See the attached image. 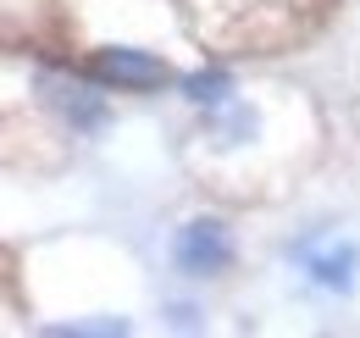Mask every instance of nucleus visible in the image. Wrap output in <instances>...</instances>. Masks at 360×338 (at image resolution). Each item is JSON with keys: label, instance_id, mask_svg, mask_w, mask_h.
Returning a JSON list of instances; mask_svg holds the SVG:
<instances>
[{"label": "nucleus", "instance_id": "obj_1", "mask_svg": "<svg viewBox=\"0 0 360 338\" xmlns=\"http://www.w3.org/2000/svg\"><path fill=\"white\" fill-rule=\"evenodd\" d=\"M183 6L194 39L238 56H271L311 39L333 11V0H183Z\"/></svg>", "mask_w": 360, "mask_h": 338}, {"label": "nucleus", "instance_id": "obj_7", "mask_svg": "<svg viewBox=\"0 0 360 338\" xmlns=\"http://www.w3.org/2000/svg\"><path fill=\"white\" fill-rule=\"evenodd\" d=\"M250 133H255V111H227V117H217V139L222 144H238Z\"/></svg>", "mask_w": 360, "mask_h": 338}, {"label": "nucleus", "instance_id": "obj_2", "mask_svg": "<svg viewBox=\"0 0 360 338\" xmlns=\"http://www.w3.org/2000/svg\"><path fill=\"white\" fill-rule=\"evenodd\" d=\"M84 78L105 89H128V94H150V89L167 84V61H155V56H144V50H94L89 61H84Z\"/></svg>", "mask_w": 360, "mask_h": 338}, {"label": "nucleus", "instance_id": "obj_6", "mask_svg": "<svg viewBox=\"0 0 360 338\" xmlns=\"http://www.w3.org/2000/svg\"><path fill=\"white\" fill-rule=\"evenodd\" d=\"M227 89H233V78H227L222 67H211V73H188V78H183V94H188L194 106H222Z\"/></svg>", "mask_w": 360, "mask_h": 338}, {"label": "nucleus", "instance_id": "obj_5", "mask_svg": "<svg viewBox=\"0 0 360 338\" xmlns=\"http://www.w3.org/2000/svg\"><path fill=\"white\" fill-rule=\"evenodd\" d=\"M45 94L56 100V111L72 127H100L105 123V100H100L89 84H45Z\"/></svg>", "mask_w": 360, "mask_h": 338}, {"label": "nucleus", "instance_id": "obj_4", "mask_svg": "<svg viewBox=\"0 0 360 338\" xmlns=\"http://www.w3.org/2000/svg\"><path fill=\"white\" fill-rule=\"evenodd\" d=\"M305 261V272H311L321 289H338V294H349L355 289V266H360V250L349 239H338V244H327V250H300Z\"/></svg>", "mask_w": 360, "mask_h": 338}, {"label": "nucleus", "instance_id": "obj_3", "mask_svg": "<svg viewBox=\"0 0 360 338\" xmlns=\"http://www.w3.org/2000/svg\"><path fill=\"white\" fill-rule=\"evenodd\" d=\"M172 255H178V272H188V277H217L233 261V239L217 216H194L188 227H178Z\"/></svg>", "mask_w": 360, "mask_h": 338}]
</instances>
